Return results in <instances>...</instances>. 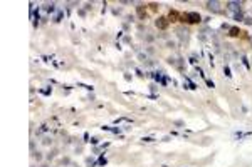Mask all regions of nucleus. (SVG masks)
I'll list each match as a JSON object with an SVG mask.
<instances>
[{
	"label": "nucleus",
	"mask_w": 252,
	"mask_h": 167,
	"mask_svg": "<svg viewBox=\"0 0 252 167\" xmlns=\"http://www.w3.org/2000/svg\"><path fill=\"white\" fill-rule=\"evenodd\" d=\"M178 18H182V17L178 15L176 10H171V12L168 13V22H178Z\"/></svg>",
	"instance_id": "3"
},
{
	"label": "nucleus",
	"mask_w": 252,
	"mask_h": 167,
	"mask_svg": "<svg viewBox=\"0 0 252 167\" xmlns=\"http://www.w3.org/2000/svg\"><path fill=\"white\" fill-rule=\"evenodd\" d=\"M234 18H235V20H244V13L242 12H235V15H234Z\"/></svg>",
	"instance_id": "8"
},
{
	"label": "nucleus",
	"mask_w": 252,
	"mask_h": 167,
	"mask_svg": "<svg viewBox=\"0 0 252 167\" xmlns=\"http://www.w3.org/2000/svg\"><path fill=\"white\" fill-rule=\"evenodd\" d=\"M143 140H145V142H153L155 139H151V137H145V139H143Z\"/></svg>",
	"instance_id": "13"
},
{
	"label": "nucleus",
	"mask_w": 252,
	"mask_h": 167,
	"mask_svg": "<svg viewBox=\"0 0 252 167\" xmlns=\"http://www.w3.org/2000/svg\"><path fill=\"white\" fill-rule=\"evenodd\" d=\"M202 20V17L198 12H187L182 15V22H188V24H198Z\"/></svg>",
	"instance_id": "1"
},
{
	"label": "nucleus",
	"mask_w": 252,
	"mask_h": 167,
	"mask_svg": "<svg viewBox=\"0 0 252 167\" xmlns=\"http://www.w3.org/2000/svg\"><path fill=\"white\" fill-rule=\"evenodd\" d=\"M155 25H156L160 30H165V29H168L170 22H168L167 17H158V18H156V22H155Z\"/></svg>",
	"instance_id": "2"
},
{
	"label": "nucleus",
	"mask_w": 252,
	"mask_h": 167,
	"mask_svg": "<svg viewBox=\"0 0 252 167\" xmlns=\"http://www.w3.org/2000/svg\"><path fill=\"white\" fill-rule=\"evenodd\" d=\"M218 2H207V8H210V10H212V8H214V10H218Z\"/></svg>",
	"instance_id": "7"
},
{
	"label": "nucleus",
	"mask_w": 252,
	"mask_h": 167,
	"mask_svg": "<svg viewBox=\"0 0 252 167\" xmlns=\"http://www.w3.org/2000/svg\"><path fill=\"white\" fill-rule=\"evenodd\" d=\"M229 8H232V10H239L240 12V5H242V2H229Z\"/></svg>",
	"instance_id": "6"
},
{
	"label": "nucleus",
	"mask_w": 252,
	"mask_h": 167,
	"mask_svg": "<svg viewBox=\"0 0 252 167\" xmlns=\"http://www.w3.org/2000/svg\"><path fill=\"white\" fill-rule=\"evenodd\" d=\"M242 62H244V65H245V67L249 69V62H247V58H245V57H242Z\"/></svg>",
	"instance_id": "12"
},
{
	"label": "nucleus",
	"mask_w": 252,
	"mask_h": 167,
	"mask_svg": "<svg viewBox=\"0 0 252 167\" xmlns=\"http://www.w3.org/2000/svg\"><path fill=\"white\" fill-rule=\"evenodd\" d=\"M244 20H245V24H249V25L252 24V18H251V17H244Z\"/></svg>",
	"instance_id": "10"
},
{
	"label": "nucleus",
	"mask_w": 252,
	"mask_h": 167,
	"mask_svg": "<svg viewBox=\"0 0 252 167\" xmlns=\"http://www.w3.org/2000/svg\"><path fill=\"white\" fill-rule=\"evenodd\" d=\"M224 72H225L227 77H230V69H229V67H225V69H224Z\"/></svg>",
	"instance_id": "9"
},
{
	"label": "nucleus",
	"mask_w": 252,
	"mask_h": 167,
	"mask_svg": "<svg viewBox=\"0 0 252 167\" xmlns=\"http://www.w3.org/2000/svg\"><path fill=\"white\" fill-rule=\"evenodd\" d=\"M136 13H138V17H140V18H145V17H146V8H145V5H138V7H136Z\"/></svg>",
	"instance_id": "4"
},
{
	"label": "nucleus",
	"mask_w": 252,
	"mask_h": 167,
	"mask_svg": "<svg viewBox=\"0 0 252 167\" xmlns=\"http://www.w3.org/2000/svg\"><path fill=\"white\" fill-rule=\"evenodd\" d=\"M61 18H62V12H59V13H57V17H56V22H61Z\"/></svg>",
	"instance_id": "11"
},
{
	"label": "nucleus",
	"mask_w": 252,
	"mask_h": 167,
	"mask_svg": "<svg viewBox=\"0 0 252 167\" xmlns=\"http://www.w3.org/2000/svg\"><path fill=\"white\" fill-rule=\"evenodd\" d=\"M240 29L239 27H230V29H229V35H230V37H239L240 35Z\"/></svg>",
	"instance_id": "5"
}]
</instances>
